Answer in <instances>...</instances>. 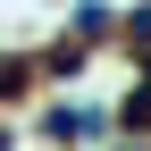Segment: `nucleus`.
I'll return each instance as SVG.
<instances>
[{
  "mask_svg": "<svg viewBox=\"0 0 151 151\" xmlns=\"http://www.w3.org/2000/svg\"><path fill=\"white\" fill-rule=\"evenodd\" d=\"M126 126H151V59H143V84L126 92Z\"/></svg>",
  "mask_w": 151,
  "mask_h": 151,
  "instance_id": "nucleus-1",
  "label": "nucleus"
},
{
  "mask_svg": "<svg viewBox=\"0 0 151 151\" xmlns=\"http://www.w3.org/2000/svg\"><path fill=\"white\" fill-rule=\"evenodd\" d=\"M126 25H134V42H151V9H134V17H126Z\"/></svg>",
  "mask_w": 151,
  "mask_h": 151,
  "instance_id": "nucleus-2",
  "label": "nucleus"
}]
</instances>
